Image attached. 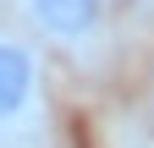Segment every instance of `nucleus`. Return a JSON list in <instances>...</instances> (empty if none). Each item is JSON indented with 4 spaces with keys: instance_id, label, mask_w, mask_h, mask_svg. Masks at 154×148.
Masks as SVG:
<instances>
[{
    "instance_id": "1",
    "label": "nucleus",
    "mask_w": 154,
    "mask_h": 148,
    "mask_svg": "<svg viewBox=\"0 0 154 148\" xmlns=\"http://www.w3.org/2000/svg\"><path fill=\"white\" fill-rule=\"evenodd\" d=\"M0 148H55L44 55L28 33L0 28Z\"/></svg>"
},
{
    "instance_id": "2",
    "label": "nucleus",
    "mask_w": 154,
    "mask_h": 148,
    "mask_svg": "<svg viewBox=\"0 0 154 148\" xmlns=\"http://www.w3.org/2000/svg\"><path fill=\"white\" fill-rule=\"evenodd\" d=\"M28 39L72 61H99L116 33V0H11Z\"/></svg>"
}]
</instances>
